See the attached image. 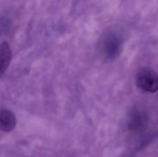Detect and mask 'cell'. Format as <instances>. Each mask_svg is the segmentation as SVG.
<instances>
[{
    "label": "cell",
    "mask_w": 158,
    "mask_h": 157,
    "mask_svg": "<svg viewBox=\"0 0 158 157\" xmlns=\"http://www.w3.org/2000/svg\"><path fill=\"white\" fill-rule=\"evenodd\" d=\"M122 39L119 34L114 31L105 33L99 42V52L106 60L115 59L121 52Z\"/></svg>",
    "instance_id": "1"
},
{
    "label": "cell",
    "mask_w": 158,
    "mask_h": 157,
    "mask_svg": "<svg viewBox=\"0 0 158 157\" xmlns=\"http://www.w3.org/2000/svg\"><path fill=\"white\" fill-rule=\"evenodd\" d=\"M138 86L148 93H155L158 91V74L149 68H143L139 71L137 75Z\"/></svg>",
    "instance_id": "2"
},
{
    "label": "cell",
    "mask_w": 158,
    "mask_h": 157,
    "mask_svg": "<svg viewBox=\"0 0 158 157\" xmlns=\"http://www.w3.org/2000/svg\"><path fill=\"white\" fill-rule=\"evenodd\" d=\"M16 126L15 115L7 109H0V130L11 131Z\"/></svg>",
    "instance_id": "3"
},
{
    "label": "cell",
    "mask_w": 158,
    "mask_h": 157,
    "mask_svg": "<svg viewBox=\"0 0 158 157\" xmlns=\"http://www.w3.org/2000/svg\"><path fill=\"white\" fill-rule=\"evenodd\" d=\"M11 49L6 42L0 43V77L7 69L11 61Z\"/></svg>",
    "instance_id": "4"
}]
</instances>
